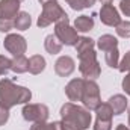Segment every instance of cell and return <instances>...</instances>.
<instances>
[{
    "instance_id": "5b68a950",
    "label": "cell",
    "mask_w": 130,
    "mask_h": 130,
    "mask_svg": "<svg viewBox=\"0 0 130 130\" xmlns=\"http://www.w3.org/2000/svg\"><path fill=\"white\" fill-rule=\"evenodd\" d=\"M55 35L58 36V39L62 44H65V45H76L77 41H79L77 30L70 26L68 17H65L64 20H61V21L56 23V26H55Z\"/></svg>"
},
{
    "instance_id": "3957f363",
    "label": "cell",
    "mask_w": 130,
    "mask_h": 130,
    "mask_svg": "<svg viewBox=\"0 0 130 130\" xmlns=\"http://www.w3.org/2000/svg\"><path fill=\"white\" fill-rule=\"evenodd\" d=\"M65 17H68V15L58 5V2H48V3L42 5V12L38 18V26L39 27H47L52 23H58V21L64 20Z\"/></svg>"
},
{
    "instance_id": "9c48e42d",
    "label": "cell",
    "mask_w": 130,
    "mask_h": 130,
    "mask_svg": "<svg viewBox=\"0 0 130 130\" xmlns=\"http://www.w3.org/2000/svg\"><path fill=\"white\" fill-rule=\"evenodd\" d=\"M100 20L106 26H115V27L121 23V17L118 11L112 5H103V8L100 9Z\"/></svg>"
},
{
    "instance_id": "d4e9b609",
    "label": "cell",
    "mask_w": 130,
    "mask_h": 130,
    "mask_svg": "<svg viewBox=\"0 0 130 130\" xmlns=\"http://www.w3.org/2000/svg\"><path fill=\"white\" fill-rule=\"evenodd\" d=\"M112 129V120H95L94 130H110Z\"/></svg>"
},
{
    "instance_id": "4dcf8cb0",
    "label": "cell",
    "mask_w": 130,
    "mask_h": 130,
    "mask_svg": "<svg viewBox=\"0 0 130 130\" xmlns=\"http://www.w3.org/2000/svg\"><path fill=\"white\" fill-rule=\"evenodd\" d=\"M123 89L130 95V73H129V76H126L124 80H123Z\"/></svg>"
},
{
    "instance_id": "ffe728a7",
    "label": "cell",
    "mask_w": 130,
    "mask_h": 130,
    "mask_svg": "<svg viewBox=\"0 0 130 130\" xmlns=\"http://www.w3.org/2000/svg\"><path fill=\"white\" fill-rule=\"evenodd\" d=\"M94 45H95V42H94L91 38H86V36L79 38V41H77V44H76L77 55H82V53H85V52L94 50Z\"/></svg>"
},
{
    "instance_id": "f546056e",
    "label": "cell",
    "mask_w": 130,
    "mask_h": 130,
    "mask_svg": "<svg viewBox=\"0 0 130 130\" xmlns=\"http://www.w3.org/2000/svg\"><path fill=\"white\" fill-rule=\"evenodd\" d=\"M8 118H9V110L0 106V126H3L8 121Z\"/></svg>"
},
{
    "instance_id": "9a60e30c",
    "label": "cell",
    "mask_w": 130,
    "mask_h": 130,
    "mask_svg": "<svg viewBox=\"0 0 130 130\" xmlns=\"http://www.w3.org/2000/svg\"><path fill=\"white\" fill-rule=\"evenodd\" d=\"M94 27V20L89 15H80L74 21V29L77 32H89Z\"/></svg>"
},
{
    "instance_id": "484cf974",
    "label": "cell",
    "mask_w": 130,
    "mask_h": 130,
    "mask_svg": "<svg viewBox=\"0 0 130 130\" xmlns=\"http://www.w3.org/2000/svg\"><path fill=\"white\" fill-rule=\"evenodd\" d=\"M11 65H12L11 59H8L5 56H0V76H5L11 70Z\"/></svg>"
},
{
    "instance_id": "7c38bea8",
    "label": "cell",
    "mask_w": 130,
    "mask_h": 130,
    "mask_svg": "<svg viewBox=\"0 0 130 130\" xmlns=\"http://www.w3.org/2000/svg\"><path fill=\"white\" fill-rule=\"evenodd\" d=\"M74 65L76 64H74L73 58H70V56H61L56 61V64H55V71L61 77H68L74 71V68H76Z\"/></svg>"
},
{
    "instance_id": "277c9868",
    "label": "cell",
    "mask_w": 130,
    "mask_h": 130,
    "mask_svg": "<svg viewBox=\"0 0 130 130\" xmlns=\"http://www.w3.org/2000/svg\"><path fill=\"white\" fill-rule=\"evenodd\" d=\"M79 59H80L79 70L83 74V77L91 80V79H97L100 76L101 70H100V65H98L97 56H95L94 50H89V52H85V53L79 55Z\"/></svg>"
},
{
    "instance_id": "6da1fadb",
    "label": "cell",
    "mask_w": 130,
    "mask_h": 130,
    "mask_svg": "<svg viewBox=\"0 0 130 130\" xmlns=\"http://www.w3.org/2000/svg\"><path fill=\"white\" fill-rule=\"evenodd\" d=\"M30 97H32V92L27 88L15 85L9 79L0 80V106L2 107L9 110L15 104L30 101Z\"/></svg>"
},
{
    "instance_id": "7402d4cb",
    "label": "cell",
    "mask_w": 130,
    "mask_h": 130,
    "mask_svg": "<svg viewBox=\"0 0 130 130\" xmlns=\"http://www.w3.org/2000/svg\"><path fill=\"white\" fill-rule=\"evenodd\" d=\"M106 64L109 65L110 68H117L118 67V59H120V53H118V48H113V50H109L106 52Z\"/></svg>"
},
{
    "instance_id": "52a82bcc",
    "label": "cell",
    "mask_w": 130,
    "mask_h": 130,
    "mask_svg": "<svg viewBox=\"0 0 130 130\" xmlns=\"http://www.w3.org/2000/svg\"><path fill=\"white\" fill-rule=\"evenodd\" d=\"M23 117L30 123H42L48 118V107L45 104H26L23 107Z\"/></svg>"
},
{
    "instance_id": "30bf717a",
    "label": "cell",
    "mask_w": 130,
    "mask_h": 130,
    "mask_svg": "<svg viewBox=\"0 0 130 130\" xmlns=\"http://www.w3.org/2000/svg\"><path fill=\"white\" fill-rule=\"evenodd\" d=\"M83 85L85 79H73L67 86H65V94L71 101H80L83 94Z\"/></svg>"
},
{
    "instance_id": "1f68e13d",
    "label": "cell",
    "mask_w": 130,
    "mask_h": 130,
    "mask_svg": "<svg viewBox=\"0 0 130 130\" xmlns=\"http://www.w3.org/2000/svg\"><path fill=\"white\" fill-rule=\"evenodd\" d=\"M62 130H80V129L76 127L74 124H71V123H68V121H64V120H62Z\"/></svg>"
},
{
    "instance_id": "d590c367",
    "label": "cell",
    "mask_w": 130,
    "mask_h": 130,
    "mask_svg": "<svg viewBox=\"0 0 130 130\" xmlns=\"http://www.w3.org/2000/svg\"><path fill=\"white\" fill-rule=\"evenodd\" d=\"M86 2H88V6H92L95 3V0H86Z\"/></svg>"
},
{
    "instance_id": "4316f807",
    "label": "cell",
    "mask_w": 130,
    "mask_h": 130,
    "mask_svg": "<svg viewBox=\"0 0 130 130\" xmlns=\"http://www.w3.org/2000/svg\"><path fill=\"white\" fill-rule=\"evenodd\" d=\"M118 70L121 73H126V71H130V52L126 53V56L123 58L121 64H118Z\"/></svg>"
},
{
    "instance_id": "4fadbf2b",
    "label": "cell",
    "mask_w": 130,
    "mask_h": 130,
    "mask_svg": "<svg viewBox=\"0 0 130 130\" xmlns=\"http://www.w3.org/2000/svg\"><path fill=\"white\" fill-rule=\"evenodd\" d=\"M107 103L112 107L113 115H121L126 110V107H127V98L124 97V95H121V94H117V95L110 97Z\"/></svg>"
},
{
    "instance_id": "f1b7e54d",
    "label": "cell",
    "mask_w": 130,
    "mask_h": 130,
    "mask_svg": "<svg viewBox=\"0 0 130 130\" xmlns=\"http://www.w3.org/2000/svg\"><path fill=\"white\" fill-rule=\"evenodd\" d=\"M120 9L124 15L130 17V0H121L120 2Z\"/></svg>"
},
{
    "instance_id": "5bb4252c",
    "label": "cell",
    "mask_w": 130,
    "mask_h": 130,
    "mask_svg": "<svg viewBox=\"0 0 130 130\" xmlns=\"http://www.w3.org/2000/svg\"><path fill=\"white\" fill-rule=\"evenodd\" d=\"M97 47L101 52H109L118 48V39L113 35H101L97 41Z\"/></svg>"
},
{
    "instance_id": "2e32d148",
    "label": "cell",
    "mask_w": 130,
    "mask_h": 130,
    "mask_svg": "<svg viewBox=\"0 0 130 130\" xmlns=\"http://www.w3.org/2000/svg\"><path fill=\"white\" fill-rule=\"evenodd\" d=\"M44 45H45V50L50 53V55H56V53H61L62 50V42L58 39L56 35H48L44 41Z\"/></svg>"
},
{
    "instance_id": "ac0fdd59",
    "label": "cell",
    "mask_w": 130,
    "mask_h": 130,
    "mask_svg": "<svg viewBox=\"0 0 130 130\" xmlns=\"http://www.w3.org/2000/svg\"><path fill=\"white\" fill-rule=\"evenodd\" d=\"M30 23H32V20L27 12H18V15L14 20V27H17L18 30H26V29H29Z\"/></svg>"
},
{
    "instance_id": "83f0119b",
    "label": "cell",
    "mask_w": 130,
    "mask_h": 130,
    "mask_svg": "<svg viewBox=\"0 0 130 130\" xmlns=\"http://www.w3.org/2000/svg\"><path fill=\"white\" fill-rule=\"evenodd\" d=\"M12 27H14V20L0 18V32H9Z\"/></svg>"
},
{
    "instance_id": "8d00e7d4",
    "label": "cell",
    "mask_w": 130,
    "mask_h": 130,
    "mask_svg": "<svg viewBox=\"0 0 130 130\" xmlns=\"http://www.w3.org/2000/svg\"><path fill=\"white\" fill-rule=\"evenodd\" d=\"M129 126H130V110H129Z\"/></svg>"
},
{
    "instance_id": "ba28073f",
    "label": "cell",
    "mask_w": 130,
    "mask_h": 130,
    "mask_svg": "<svg viewBox=\"0 0 130 130\" xmlns=\"http://www.w3.org/2000/svg\"><path fill=\"white\" fill-rule=\"evenodd\" d=\"M5 48L12 53L15 58L18 56H23L26 53V48H27V44H26V39L21 36V35H17V33H11L5 38V42H3Z\"/></svg>"
},
{
    "instance_id": "44dd1931",
    "label": "cell",
    "mask_w": 130,
    "mask_h": 130,
    "mask_svg": "<svg viewBox=\"0 0 130 130\" xmlns=\"http://www.w3.org/2000/svg\"><path fill=\"white\" fill-rule=\"evenodd\" d=\"M30 130H62V123L56 121V123H35Z\"/></svg>"
},
{
    "instance_id": "d6986e66",
    "label": "cell",
    "mask_w": 130,
    "mask_h": 130,
    "mask_svg": "<svg viewBox=\"0 0 130 130\" xmlns=\"http://www.w3.org/2000/svg\"><path fill=\"white\" fill-rule=\"evenodd\" d=\"M11 70L14 73H26L29 71V59L24 58V56H18L12 61V65H11Z\"/></svg>"
},
{
    "instance_id": "cb8c5ba5",
    "label": "cell",
    "mask_w": 130,
    "mask_h": 130,
    "mask_svg": "<svg viewBox=\"0 0 130 130\" xmlns=\"http://www.w3.org/2000/svg\"><path fill=\"white\" fill-rule=\"evenodd\" d=\"M74 11H82L85 8H89L88 6V2L86 0H65Z\"/></svg>"
},
{
    "instance_id": "e575fe53",
    "label": "cell",
    "mask_w": 130,
    "mask_h": 130,
    "mask_svg": "<svg viewBox=\"0 0 130 130\" xmlns=\"http://www.w3.org/2000/svg\"><path fill=\"white\" fill-rule=\"evenodd\" d=\"M41 2V5H45V3H48V2H56V0H39Z\"/></svg>"
},
{
    "instance_id": "8fae6325",
    "label": "cell",
    "mask_w": 130,
    "mask_h": 130,
    "mask_svg": "<svg viewBox=\"0 0 130 130\" xmlns=\"http://www.w3.org/2000/svg\"><path fill=\"white\" fill-rule=\"evenodd\" d=\"M20 12V0H0V18L12 20Z\"/></svg>"
},
{
    "instance_id": "74e56055",
    "label": "cell",
    "mask_w": 130,
    "mask_h": 130,
    "mask_svg": "<svg viewBox=\"0 0 130 130\" xmlns=\"http://www.w3.org/2000/svg\"><path fill=\"white\" fill-rule=\"evenodd\" d=\"M20 2H23V0H20Z\"/></svg>"
},
{
    "instance_id": "836d02e7",
    "label": "cell",
    "mask_w": 130,
    "mask_h": 130,
    "mask_svg": "<svg viewBox=\"0 0 130 130\" xmlns=\"http://www.w3.org/2000/svg\"><path fill=\"white\" fill-rule=\"evenodd\" d=\"M100 2H101L103 5H110V3H112V0H100Z\"/></svg>"
},
{
    "instance_id": "e0dca14e",
    "label": "cell",
    "mask_w": 130,
    "mask_h": 130,
    "mask_svg": "<svg viewBox=\"0 0 130 130\" xmlns=\"http://www.w3.org/2000/svg\"><path fill=\"white\" fill-rule=\"evenodd\" d=\"M45 68V59L41 55H33L29 59V71L32 74H39Z\"/></svg>"
},
{
    "instance_id": "603a6c76",
    "label": "cell",
    "mask_w": 130,
    "mask_h": 130,
    "mask_svg": "<svg viewBox=\"0 0 130 130\" xmlns=\"http://www.w3.org/2000/svg\"><path fill=\"white\" fill-rule=\"evenodd\" d=\"M117 33L121 38H130V21H121L117 26Z\"/></svg>"
},
{
    "instance_id": "d6a6232c",
    "label": "cell",
    "mask_w": 130,
    "mask_h": 130,
    "mask_svg": "<svg viewBox=\"0 0 130 130\" xmlns=\"http://www.w3.org/2000/svg\"><path fill=\"white\" fill-rule=\"evenodd\" d=\"M117 130H130V129H129V127H126L124 124H120V126L117 127Z\"/></svg>"
},
{
    "instance_id": "8992f818",
    "label": "cell",
    "mask_w": 130,
    "mask_h": 130,
    "mask_svg": "<svg viewBox=\"0 0 130 130\" xmlns=\"http://www.w3.org/2000/svg\"><path fill=\"white\" fill-rule=\"evenodd\" d=\"M83 104L89 109V110H95L98 106L101 104V100H100V89H98V85L94 80H89L86 79L85 80V85H83V94H82V100Z\"/></svg>"
},
{
    "instance_id": "7a4b0ae2",
    "label": "cell",
    "mask_w": 130,
    "mask_h": 130,
    "mask_svg": "<svg viewBox=\"0 0 130 130\" xmlns=\"http://www.w3.org/2000/svg\"><path fill=\"white\" fill-rule=\"evenodd\" d=\"M61 115H62L64 121H68V123L74 124L80 130L88 129L89 124H91V113L86 109H83L80 106H76L73 103H67V104L62 106Z\"/></svg>"
}]
</instances>
